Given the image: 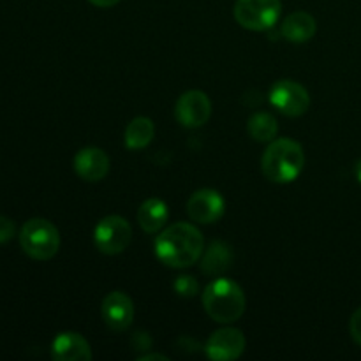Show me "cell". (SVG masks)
Returning a JSON list of instances; mask_svg holds the SVG:
<instances>
[{
  "label": "cell",
  "instance_id": "obj_1",
  "mask_svg": "<svg viewBox=\"0 0 361 361\" xmlns=\"http://www.w3.org/2000/svg\"><path fill=\"white\" fill-rule=\"evenodd\" d=\"M203 235L196 226L187 222L169 226L155 238V254L166 267H192L203 256Z\"/></svg>",
  "mask_w": 361,
  "mask_h": 361
},
{
  "label": "cell",
  "instance_id": "obj_2",
  "mask_svg": "<svg viewBox=\"0 0 361 361\" xmlns=\"http://www.w3.org/2000/svg\"><path fill=\"white\" fill-rule=\"evenodd\" d=\"M305 166V152L302 145L289 137L274 140L261 157V169L270 182H295Z\"/></svg>",
  "mask_w": 361,
  "mask_h": 361
},
{
  "label": "cell",
  "instance_id": "obj_3",
  "mask_svg": "<svg viewBox=\"0 0 361 361\" xmlns=\"http://www.w3.org/2000/svg\"><path fill=\"white\" fill-rule=\"evenodd\" d=\"M203 307L217 323H235L245 312V295L236 282L217 279L204 289Z\"/></svg>",
  "mask_w": 361,
  "mask_h": 361
},
{
  "label": "cell",
  "instance_id": "obj_4",
  "mask_svg": "<svg viewBox=\"0 0 361 361\" xmlns=\"http://www.w3.org/2000/svg\"><path fill=\"white\" fill-rule=\"evenodd\" d=\"M23 252L35 261H49L60 247V235L55 224L46 219H30L20 231Z\"/></svg>",
  "mask_w": 361,
  "mask_h": 361
},
{
  "label": "cell",
  "instance_id": "obj_5",
  "mask_svg": "<svg viewBox=\"0 0 361 361\" xmlns=\"http://www.w3.org/2000/svg\"><path fill=\"white\" fill-rule=\"evenodd\" d=\"M282 13L281 0H236L235 20L247 30L263 32L275 27Z\"/></svg>",
  "mask_w": 361,
  "mask_h": 361
},
{
  "label": "cell",
  "instance_id": "obj_6",
  "mask_svg": "<svg viewBox=\"0 0 361 361\" xmlns=\"http://www.w3.org/2000/svg\"><path fill=\"white\" fill-rule=\"evenodd\" d=\"M133 238L130 224L120 215H108L101 219L94 229V243L102 254L115 256L129 247Z\"/></svg>",
  "mask_w": 361,
  "mask_h": 361
},
{
  "label": "cell",
  "instance_id": "obj_7",
  "mask_svg": "<svg viewBox=\"0 0 361 361\" xmlns=\"http://www.w3.org/2000/svg\"><path fill=\"white\" fill-rule=\"evenodd\" d=\"M270 102L286 116H302L310 108V95L303 85L293 80H281L271 87Z\"/></svg>",
  "mask_w": 361,
  "mask_h": 361
},
{
  "label": "cell",
  "instance_id": "obj_8",
  "mask_svg": "<svg viewBox=\"0 0 361 361\" xmlns=\"http://www.w3.org/2000/svg\"><path fill=\"white\" fill-rule=\"evenodd\" d=\"M212 115V101L204 92L189 90L176 101L175 116L183 127L196 129L204 126Z\"/></svg>",
  "mask_w": 361,
  "mask_h": 361
},
{
  "label": "cell",
  "instance_id": "obj_9",
  "mask_svg": "<svg viewBox=\"0 0 361 361\" xmlns=\"http://www.w3.org/2000/svg\"><path fill=\"white\" fill-rule=\"evenodd\" d=\"M226 201L215 189H201L190 196L187 214L200 224H214L224 215Z\"/></svg>",
  "mask_w": 361,
  "mask_h": 361
},
{
  "label": "cell",
  "instance_id": "obj_10",
  "mask_svg": "<svg viewBox=\"0 0 361 361\" xmlns=\"http://www.w3.org/2000/svg\"><path fill=\"white\" fill-rule=\"evenodd\" d=\"M204 351L208 358L215 361L236 360L245 351V337L236 328H222L208 338Z\"/></svg>",
  "mask_w": 361,
  "mask_h": 361
},
{
  "label": "cell",
  "instance_id": "obj_11",
  "mask_svg": "<svg viewBox=\"0 0 361 361\" xmlns=\"http://www.w3.org/2000/svg\"><path fill=\"white\" fill-rule=\"evenodd\" d=\"M101 312L109 330L126 331L134 321V303L126 293L111 291L102 300Z\"/></svg>",
  "mask_w": 361,
  "mask_h": 361
},
{
  "label": "cell",
  "instance_id": "obj_12",
  "mask_svg": "<svg viewBox=\"0 0 361 361\" xmlns=\"http://www.w3.org/2000/svg\"><path fill=\"white\" fill-rule=\"evenodd\" d=\"M51 358L56 361H90L92 348L83 335L62 331L51 342Z\"/></svg>",
  "mask_w": 361,
  "mask_h": 361
},
{
  "label": "cell",
  "instance_id": "obj_13",
  "mask_svg": "<svg viewBox=\"0 0 361 361\" xmlns=\"http://www.w3.org/2000/svg\"><path fill=\"white\" fill-rule=\"evenodd\" d=\"M74 171L87 182H99L109 171V157L104 150L95 147L81 148L74 157Z\"/></svg>",
  "mask_w": 361,
  "mask_h": 361
},
{
  "label": "cell",
  "instance_id": "obj_14",
  "mask_svg": "<svg viewBox=\"0 0 361 361\" xmlns=\"http://www.w3.org/2000/svg\"><path fill=\"white\" fill-rule=\"evenodd\" d=\"M317 23L312 14L305 11H296L291 13L282 21V37L289 42H307L316 35Z\"/></svg>",
  "mask_w": 361,
  "mask_h": 361
},
{
  "label": "cell",
  "instance_id": "obj_15",
  "mask_svg": "<svg viewBox=\"0 0 361 361\" xmlns=\"http://www.w3.org/2000/svg\"><path fill=\"white\" fill-rule=\"evenodd\" d=\"M233 264V250L231 247L221 240H214L208 245L207 250H203V259H201V270L203 274L219 277L226 274Z\"/></svg>",
  "mask_w": 361,
  "mask_h": 361
},
{
  "label": "cell",
  "instance_id": "obj_16",
  "mask_svg": "<svg viewBox=\"0 0 361 361\" xmlns=\"http://www.w3.org/2000/svg\"><path fill=\"white\" fill-rule=\"evenodd\" d=\"M169 217L168 204L157 197H150V200L143 201L137 210V222H140L141 229L148 235H155L161 231L166 226Z\"/></svg>",
  "mask_w": 361,
  "mask_h": 361
},
{
  "label": "cell",
  "instance_id": "obj_17",
  "mask_svg": "<svg viewBox=\"0 0 361 361\" xmlns=\"http://www.w3.org/2000/svg\"><path fill=\"white\" fill-rule=\"evenodd\" d=\"M155 136V126L147 116H136L129 126L126 127V147L129 150H141L152 143Z\"/></svg>",
  "mask_w": 361,
  "mask_h": 361
},
{
  "label": "cell",
  "instance_id": "obj_18",
  "mask_svg": "<svg viewBox=\"0 0 361 361\" xmlns=\"http://www.w3.org/2000/svg\"><path fill=\"white\" fill-rule=\"evenodd\" d=\"M247 130H249L250 137L261 143H268V141H274L275 136L279 133V123L271 113L259 111L254 113L249 118L247 123Z\"/></svg>",
  "mask_w": 361,
  "mask_h": 361
},
{
  "label": "cell",
  "instance_id": "obj_19",
  "mask_svg": "<svg viewBox=\"0 0 361 361\" xmlns=\"http://www.w3.org/2000/svg\"><path fill=\"white\" fill-rule=\"evenodd\" d=\"M173 288H175L176 295L183 296V298H192L200 291V284H197L192 275H180L175 284H173Z\"/></svg>",
  "mask_w": 361,
  "mask_h": 361
},
{
  "label": "cell",
  "instance_id": "obj_20",
  "mask_svg": "<svg viewBox=\"0 0 361 361\" xmlns=\"http://www.w3.org/2000/svg\"><path fill=\"white\" fill-rule=\"evenodd\" d=\"M14 233H16V226H14V222L11 221L9 217L0 215V243L9 242V240L14 236Z\"/></svg>",
  "mask_w": 361,
  "mask_h": 361
},
{
  "label": "cell",
  "instance_id": "obj_21",
  "mask_svg": "<svg viewBox=\"0 0 361 361\" xmlns=\"http://www.w3.org/2000/svg\"><path fill=\"white\" fill-rule=\"evenodd\" d=\"M349 331H351L353 341L361 345V307L353 314L351 319H349Z\"/></svg>",
  "mask_w": 361,
  "mask_h": 361
},
{
  "label": "cell",
  "instance_id": "obj_22",
  "mask_svg": "<svg viewBox=\"0 0 361 361\" xmlns=\"http://www.w3.org/2000/svg\"><path fill=\"white\" fill-rule=\"evenodd\" d=\"M88 2H90L92 6H95V7H101V9H108V7L116 6L120 0H88Z\"/></svg>",
  "mask_w": 361,
  "mask_h": 361
},
{
  "label": "cell",
  "instance_id": "obj_23",
  "mask_svg": "<svg viewBox=\"0 0 361 361\" xmlns=\"http://www.w3.org/2000/svg\"><path fill=\"white\" fill-rule=\"evenodd\" d=\"M137 360H143V361H150V360H161V361H168V358L162 355H147V356H140Z\"/></svg>",
  "mask_w": 361,
  "mask_h": 361
},
{
  "label": "cell",
  "instance_id": "obj_24",
  "mask_svg": "<svg viewBox=\"0 0 361 361\" xmlns=\"http://www.w3.org/2000/svg\"><path fill=\"white\" fill-rule=\"evenodd\" d=\"M355 173H356V178H358V182L361 183V159H358V161H356Z\"/></svg>",
  "mask_w": 361,
  "mask_h": 361
}]
</instances>
